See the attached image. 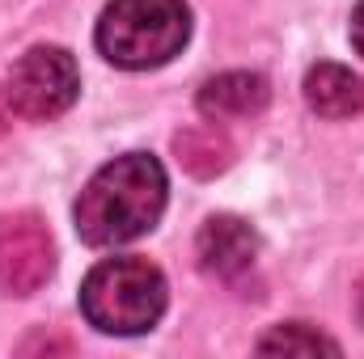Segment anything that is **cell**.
<instances>
[{
    "instance_id": "ba28073f",
    "label": "cell",
    "mask_w": 364,
    "mask_h": 359,
    "mask_svg": "<svg viewBox=\"0 0 364 359\" xmlns=\"http://www.w3.org/2000/svg\"><path fill=\"white\" fill-rule=\"evenodd\" d=\"M305 101L322 118H352L364 110V81L343 64H318L305 72Z\"/></svg>"
},
{
    "instance_id": "7c38bea8",
    "label": "cell",
    "mask_w": 364,
    "mask_h": 359,
    "mask_svg": "<svg viewBox=\"0 0 364 359\" xmlns=\"http://www.w3.org/2000/svg\"><path fill=\"white\" fill-rule=\"evenodd\" d=\"M9 123H13V106H9V93L0 89V136L9 131Z\"/></svg>"
},
{
    "instance_id": "30bf717a",
    "label": "cell",
    "mask_w": 364,
    "mask_h": 359,
    "mask_svg": "<svg viewBox=\"0 0 364 359\" xmlns=\"http://www.w3.org/2000/svg\"><path fill=\"white\" fill-rule=\"evenodd\" d=\"M259 351L263 355H339V343L326 338L322 330H314L309 321H288V326H275L272 334L259 338Z\"/></svg>"
},
{
    "instance_id": "8fae6325",
    "label": "cell",
    "mask_w": 364,
    "mask_h": 359,
    "mask_svg": "<svg viewBox=\"0 0 364 359\" xmlns=\"http://www.w3.org/2000/svg\"><path fill=\"white\" fill-rule=\"evenodd\" d=\"M352 47L364 55V0L356 4V13H352Z\"/></svg>"
},
{
    "instance_id": "6da1fadb",
    "label": "cell",
    "mask_w": 364,
    "mask_h": 359,
    "mask_svg": "<svg viewBox=\"0 0 364 359\" xmlns=\"http://www.w3.org/2000/svg\"><path fill=\"white\" fill-rule=\"evenodd\" d=\"M166 190H170V182H166V170L157 157H149V153L114 157L85 182V190L73 207L81 241L110 250V245H127V241L144 237L166 211Z\"/></svg>"
},
{
    "instance_id": "4fadbf2b",
    "label": "cell",
    "mask_w": 364,
    "mask_h": 359,
    "mask_svg": "<svg viewBox=\"0 0 364 359\" xmlns=\"http://www.w3.org/2000/svg\"><path fill=\"white\" fill-rule=\"evenodd\" d=\"M356 313H360V321H364V279H360V287H356Z\"/></svg>"
},
{
    "instance_id": "7a4b0ae2",
    "label": "cell",
    "mask_w": 364,
    "mask_h": 359,
    "mask_svg": "<svg viewBox=\"0 0 364 359\" xmlns=\"http://www.w3.org/2000/svg\"><path fill=\"white\" fill-rule=\"evenodd\" d=\"M93 38L114 68H161L191 38V9L182 0H110Z\"/></svg>"
},
{
    "instance_id": "5b68a950",
    "label": "cell",
    "mask_w": 364,
    "mask_h": 359,
    "mask_svg": "<svg viewBox=\"0 0 364 359\" xmlns=\"http://www.w3.org/2000/svg\"><path fill=\"white\" fill-rule=\"evenodd\" d=\"M55 270V245L34 211L0 216V292L34 296Z\"/></svg>"
},
{
    "instance_id": "52a82bcc",
    "label": "cell",
    "mask_w": 364,
    "mask_h": 359,
    "mask_svg": "<svg viewBox=\"0 0 364 359\" xmlns=\"http://www.w3.org/2000/svg\"><path fill=\"white\" fill-rule=\"evenodd\" d=\"M272 101V89L259 72H220L212 81H203V89L195 97L199 114L212 123H237V118H255L263 114Z\"/></svg>"
},
{
    "instance_id": "9c48e42d",
    "label": "cell",
    "mask_w": 364,
    "mask_h": 359,
    "mask_svg": "<svg viewBox=\"0 0 364 359\" xmlns=\"http://www.w3.org/2000/svg\"><path fill=\"white\" fill-rule=\"evenodd\" d=\"M174 153L178 165L195 178H216L233 165V144L216 123H199V127H182L174 136Z\"/></svg>"
},
{
    "instance_id": "8992f818",
    "label": "cell",
    "mask_w": 364,
    "mask_h": 359,
    "mask_svg": "<svg viewBox=\"0 0 364 359\" xmlns=\"http://www.w3.org/2000/svg\"><path fill=\"white\" fill-rule=\"evenodd\" d=\"M195 254H199V270L220 279V283H233L242 279L246 270L255 267L259 258V237L246 220L237 216H208L203 228H199V241H195Z\"/></svg>"
},
{
    "instance_id": "3957f363",
    "label": "cell",
    "mask_w": 364,
    "mask_h": 359,
    "mask_svg": "<svg viewBox=\"0 0 364 359\" xmlns=\"http://www.w3.org/2000/svg\"><path fill=\"white\" fill-rule=\"evenodd\" d=\"M81 313L102 334H144L166 313V275L149 258H106L81 283Z\"/></svg>"
},
{
    "instance_id": "277c9868",
    "label": "cell",
    "mask_w": 364,
    "mask_h": 359,
    "mask_svg": "<svg viewBox=\"0 0 364 359\" xmlns=\"http://www.w3.org/2000/svg\"><path fill=\"white\" fill-rule=\"evenodd\" d=\"M77 89H81V72L64 47H30L9 68V85H4L13 114H21L30 123L60 118L77 101Z\"/></svg>"
}]
</instances>
